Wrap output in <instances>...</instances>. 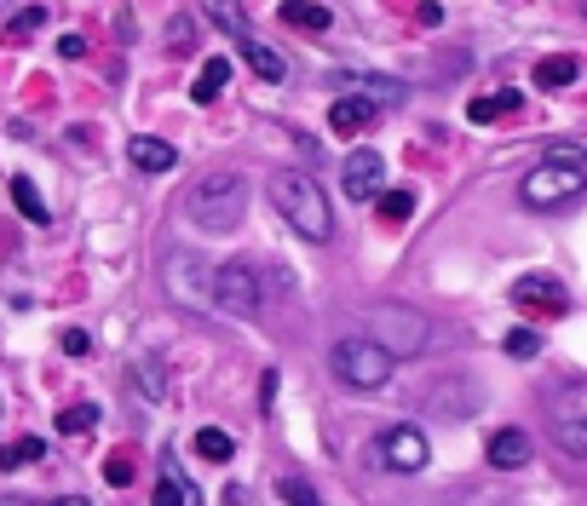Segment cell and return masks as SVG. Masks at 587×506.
Masks as SVG:
<instances>
[{
	"mask_svg": "<svg viewBox=\"0 0 587 506\" xmlns=\"http://www.w3.org/2000/svg\"><path fill=\"white\" fill-rule=\"evenodd\" d=\"M41 455H47V443H41V437H24V443L0 449V466H24V460H41Z\"/></svg>",
	"mask_w": 587,
	"mask_h": 506,
	"instance_id": "27",
	"label": "cell"
},
{
	"mask_svg": "<svg viewBox=\"0 0 587 506\" xmlns=\"http://www.w3.org/2000/svg\"><path fill=\"white\" fill-rule=\"evenodd\" d=\"M139 386H144V397H162V368H156V363H139Z\"/></svg>",
	"mask_w": 587,
	"mask_h": 506,
	"instance_id": "32",
	"label": "cell"
},
{
	"mask_svg": "<svg viewBox=\"0 0 587 506\" xmlns=\"http://www.w3.org/2000/svg\"><path fill=\"white\" fill-rule=\"evenodd\" d=\"M242 58H248V64H254V75L259 81H282V75H288V58H282L277 46H265V41H254V35H242Z\"/></svg>",
	"mask_w": 587,
	"mask_h": 506,
	"instance_id": "14",
	"label": "cell"
},
{
	"mask_svg": "<svg viewBox=\"0 0 587 506\" xmlns=\"http://www.w3.org/2000/svg\"><path fill=\"white\" fill-rule=\"evenodd\" d=\"M547 414H553V437H559L564 455H587V386L582 380H559L553 397H547Z\"/></svg>",
	"mask_w": 587,
	"mask_h": 506,
	"instance_id": "6",
	"label": "cell"
},
{
	"mask_svg": "<svg viewBox=\"0 0 587 506\" xmlns=\"http://www.w3.org/2000/svg\"><path fill=\"white\" fill-rule=\"evenodd\" d=\"M104 478L116 483V489H121V483H133V455H127V449H116V455L104 460Z\"/></svg>",
	"mask_w": 587,
	"mask_h": 506,
	"instance_id": "30",
	"label": "cell"
},
{
	"mask_svg": "<svg viewBox=\"0 0 587 506\" xmlns=\"http://www.w3.org/2000/svg\"><path fill=\"white\" fill-rule=\"evenodd\" d=\"M507 351H513L518 363H530V357L541 351V334L536 328H513V334H507Z\"/></svg>",
	"mask_w": 587,
	"mask_h": 506,
	"instance_id": "29",
	"label": "cell"
},
{
	"mask_svg": "<svg viewBox=\"0 0 587 506\" xmlns=\"http://www.w3.org/2000/svg\"><path fill=\"white\" fill-rule=\"evenodd\" d=\"M329 127L346 133V138H357L363 127H375V104H369V98H340V104L329 110Z\"/></svg>",
	"mask_w": 587,
	"mask_h": 506,
	"instance_id": "13",
	"label": "cell"
},
{
	"mask_svg": "<svg viewBox=\"0 0 587 506\" xmlns=\"http://www.w3.org/2000/svg\"><path fill=\"white\" fill-rule=\"evenodd\" d=\"M127 161H133L139 173H173L179 150H173V144H162V138H133V144H127Z\"/></svg>",
	"mask_w": 587,
	"mask_h": 506,
	"instance_id": "12",
	"label": "cell"
},
{
	"mask_svg": "<svg viewBox=\"0 0 587 506\" xmlns=\"http://www.w3.org/2000/svg\"><path fill=\"white\" fill-rule=\"evenodd\" d=\"M277 495H282L288 506H323V501H317V489H311L306 478H282V483H277Z\"/></svg>",
	"mask_w": 587,
	"mask_h": 506,
	"instance_id": "26",
	"label": "cell"
},
{
	"mask_svg": "<svg viewBox=\"0 0 587 506\" xmlns=\"http://www.w3.org/2000/svg\"><path fill=\"white\" fill-rule=\"evenodd\" d=\"M375 202H380V219H386V225H403V219L415 213V190H409V184H403V190H380Z\"/></svg>",
	"mask_w": 587,
	"mask_h": 506,
	"instance_id": "20",
	"label": "cell"
},
{
	"mask_svg": "<svg viewBox=\"0 0 587 506\" xmlns=\"http://www.w3.org/2000/svg\"><path fill=\"white\" fill-rule=\"evenodd\" d=\"M225 81H231V58H208L202 75L190 81V98H196V104H213V98L225 92Z\"/></svg>",
	"mask_w": 587,
	"mask_h": 506,
	"instance_id": "15",
	"label": "cell"
},
{
	"mask_svg": "<svg viewBox=\"0 0 587 506\" xmlns=\"http://www.w3.org/2000/svg\"><path fill=\"white\" fill-rule=\"evenodd\" d=\"M47 23V6H18V18H12V35H29V29H41Z\"/></svg>",
	"mask_w": 587,
	"mask_h": 506,
	"instance_id": "31",
	"label": "cell"
},
{
	"mask_svg": "<svg viewBox=\"0 0 587 506\" xmlns=\"http://www.w3.org/2000/svg\"><path fill=\"white\" fill-rule=\"evenodd\" d=\"M93 426H98V409H93V403H75V409L58 414V432H64V437H81V432H93Z\"/></svg>",
	"mask_w": 587,
	"mask_h": 506,
	"instance_id": "24",
	"label": "cell"
},
{
	"mask_svg": "<svg viewBox=\"0 0 587 506\" xmlns=\"http://www.w3.org/2000/svg\"><path fill=\"white\" fill-rule=\"evenodd\" d=\"M202 12H208V18L219 23L225 35H231V41H242V35H248V18H242V6H202Z\"/></svg>",
	"mask_w": 587,
	"mask_h": 506,
	"instance_id": "25",
	"label": "cell"
},
{
	"mask_svg": "<svg viewBox=\"0 0 587 506\" xmlns=\"http://www.w3.org/2000/svg\"><path fill=\"white\" fill-rule=\"evenodd\" d=\"M340 179H346V196H352V202H375L380 190H386V167H380L375 150H357Z\"/></svg>",
	"mask_w": 587,
	"mask_h": 506,
	"instance_id": "10",
	"label": "cell"
},
{
	"mask_svg": "<svg viewBox=\"0 0 587 506\" xmlns=\"http://www.w3.org/2000/svg\"><path fill=\"white\" fill-rule=\"evenodd\" d=\"M340 87H357V98H403V87L398 81H380V75H340Z\"/></svg>",
	"mask_w": 587,
	"mask_h": 506,
	"instance_id": "23",
	"label": "cell"
},
{
	"mask_svg": "<svg viewBox=\"0 0 587 506\" xmlns=\"http://www.w3.org/2000/svg\"><path fill=\"white\" fill-rule=\"evenodd\" d=\"M576 75H582L576 58H541V64H536V87H570Z\"/></svg>",
	"mask_w": 587,
	"mask_h": 506,
	"instance_id": "18",
	"label": "cell"
},
{
	"mask_svg": "<svg viewBox=\"0 0 587 506\" xmlns=\"http://www.w3.org/2000/svg\"><path fill=\"white\" fill-rule=\"evenodd\" d=\"M518 110V92L513 87H501V92H490V98H478V104H472V121H478V127H484V121H495V115H513Z\"/></svg>",
	"mask_w": 587,
	"mask_h": 506,
	"instance_id": "19",
	"label": "cell"
},
{
	"mask_svg": "<svg viewBox=\"0 0 587 506\" xmlns=\"http://www.w3.org/2000/svg\"><path fill=\"white\" fill-rule=\"evenodd\" d=\"M156 506H196V495H190L185 483H179L173 472H167V478L156 483Z\"/></svg>",
	"mask_w": 587,
	"mask_h": 506,
	"instance_id": "28",
	"label": "cell"
},
{
	"mask_svg": "<svg viewBox=\"0 0 587 506\" xmlns=\"http://www.w3.org/2000/svg\"><path fill=\"white\" fill-rule=\"evenodd\" d=\"M196 455H202V460H231L236 455V437L231 432H213V426H208V432H196Z\"/></svg>",
	"mask_w": 587,
	"mask_h": 506,
	"instance_id": "22",
	"label": "cell"
},
{
	"mask_svg": "<svg viewBox=\"0 0 587 506\" xmlns=\"http://www.w3.org/2000/svg\"><path fill=\"white\" fill-rule=\"evenodd\" d=\"M259 403H265V409L277 403V374H265V380H259Z\"/></svg>",
	"mask_w": 587,
	"mask_h": 506,
	"instance_id": "35",
	"label": "cell"
},
{
	"mask_svg": "<svg viewBox=\"0 0 587 506\" xmlns=\"http://www.w3.org/2000/svg\"><path fill=\"white\" fill-rule=\"evenodd\" d=\"M162 271H167V294L179 299L185 311H213V265L202 253H190V248L167 253Z\"/></svg>",
	"mask_w": 587,
	"mask_h": 506,
	"instance_id": "7",
	"label": "cell"
},
{
	"mask_svg": "<svg viewBox=\"0 0 587 506\" xmlns=\"http://www.w3.org/2000/svg\"><path fill=\"white\" fill-rule=\"evenodd\" d=\"M582 190H587V173H582V161H576V156L541 161V167H530L524 184H518L524 207H564V202H576Z\"/></svg>",
	"mask_w": 587,
	"mask_h": 506,
	"instance_id": "4",
	"label": "cell"
},
{
	"mask_svg": "<svg viewBox=\"0 0 587 506\" xmlns=\"http://www.w3.org/2000/svg\"><path fill=\"white\" fill-rule=\"evenodd\" d=\"M0 506H24V501H0Z\"/></svg>",
	"mask_w": 587,
	"mask_h": 506,
	"instance_id": "37",
	"label": "cell"
},
{
	"mask_svg": "<svg viewBox=\"0 0 587 506\" xmlns=\"http://www.w3.org/2000/svg\"><path fill=\"white\" fill-rule=\"evenodd\" d=\"M484 455H490V466H524V460L536 455V443H530L524 426H501V432L490 437V449H484Z\"/></svg>",
	"mask_w": 587,
	"mask_h": 506,
	"instance_id": "11",
	"label": "cell"
},
{
	"mask_svg": "<svg viewBox=\"0 0 587 506\" xmlns=\"http://www.w3.org/2000/svg\"><path fill=\"white\" fill-rule=\"evenodd\" d=\"M329 368H334V380L346 391H380L386 380H392V357L380 351L375 340H363V334H346V340L334 345V357H329Z\"/></svg>",
	"mask_w": 587,
	"mask_h": 506,
	"instance_id": "3",
	"label": "cell"
},
{
	"mask_svg": "<svg viewBox=\"0 0 587 506\" xmlns=\"http://www.w3.org/2000/svg\"><path fill=\"white\" fill-rule=\"evenodd\" d=\"M415 18L432 29V23H444V6H438V0H421V6H415Z\"/></svg>",
	"mask_w": 587,
	"mask_h": 506,
	"instance_id": "34",
	"label": "cell"
},
{
	"mask_svg": "<svg viewBox=\"0 0 587 506\" xmlns=\"http://www.w3.org/2000/svg\"><path fill=\"white\" fill-rule=\"evenodd\" d=\"M513 299L518 305H547V311H564V294L553 288V282H541V276H524L513 288Z\"/></svg>",
	"mask_w": 587,
	"mask_h": 506,
	"instance_id": "16",
	"label": "cell"
},
{
	"mask_svg": "<svg viewBox=\"0 0 587 506\" xmlns=\"http://www.w3.org/2000/svg\"><path fill=\"white\" fill-rule=\"evenodd\" d=\"M12 196H18V213L24 219H35V225H47V202H41V190H35V179H12Z\"/></svg>",
	"mask_w": 587,
	"mask_h": 506,
	"instance_id": "21",
	"label": "cell"
},
{
	"mask_svg": "<svg viewBox=\"0 0 587 506\" xmlns=\"http://www.w3.org/2000/svg\"><path fill=\"white\" fill-rule=\"evenodd\" d=\"M277 12L294 23V29H329V18H334L329 6H306V0H282Z\"/></svg>",
	"mask_w": 587,
	"mask_h": 506,
	"instance_id": "17",
	"label": "cell"
},
{
	"mask_svg": "<svg viewBox=\"0 0 587 506\" xmlns=\"http://www.w3.org/2000/svg\"><path fill=\"white\" fill-rule=\"evenodd\" d=\"M375 328L386 334V340H375V345L392 357V363H398V357H415V351L426 345V317L398 311V305H380V311H375Z\"/></svg>",
	"mask_w": 587,
	"mask_h": 506,
	"instance_id": "8",
	"label": "cell"
},
{
	"mask_svg": "<svg viewBox=\"0 0 587 506\" xmlns=\"http://www.w3.org/2000/svg\"><path fill=\"white\" fill-rule=\"evenodd\" d=\"M52 506H93L87 495H64V501H52Z\"/></svg>",
	"mask_w": 587,
	"mask_h": 506,
	"instance_id": "36",
	"label": "cell"
},
{
	"mask_svg": "<svg viewBox=\"0 0 587 506\" xmlns=\"http://www.w3.org/2000/svg\"><path fill=\"white\" fill-rule=\"evenodd\" d=\"M190 219L202 230H236L242 225V213H248V179L231 173V167H219V173H202V179L190 184Z\"/></svg>",
	"mask_w": 587,
	"mask_h": 506,
	"instance_id": "2",
	"label": "cell"
},
{
	"mask_svg": "<svg viewBox=\"0 0 587 506\" xmlns=\"http://www.w3.org/2000/svg\"><path fill=\"white\" fill-rule=\"evenodd\" d=\"M64 351H70V357H87V351H93V334H87V328H70V334H64Z\"/></svg>",
	"mask_w": 587,
	"mask_h": 506,
	"instance_id": "33",
	"label": "cell"
},
{
	"mask_svg": "<svg viewBox=\"0 0 587 506\" xmlns=\"http://www.w3.org/2000/svg\"><path fill=\"white\" fill-rule=\"evenodd\" d=\"M375 455L386 460V472H421L426 466V437L415 432V426H386Z\"/></svg>",
	"mask_w": 587,
	"mask_h": 506,
	"instance_id": "9",
	"label": "cell"
},
{
	"mask_svg": "<svg viewBox=\"0 0 587 506\" xmlns=\"http://www.w3.org/2000/svg\"><path fill=\"white\" fill-rule=\"evenodd\" d=\"M265 190H271V207H277L282 219L294 225V236H306V242H329L334 236V213H329V196L317 190V179L311 173H271L265 179Z\"/></svg>",
	"mask_w": 587,
	"mask_h": 506,
	"instance_id": "1",
	"label": "cell"
},
{
	"mask_svg": "<svg viewBox=\"0 0 587 506\" xmlns=\"http://www.w3.org/2000/svg\"><path fill=\"white\" fill-rule=\"evenodd\" d=\"M259 305H265V282H259L254 259L213 265V311H225V317H259Z\"/></svg>",
	"mask_w": 587,
	"mask_h": 506,
	"instance_id": "5",
	"label": "cell"
}]
</instances>
